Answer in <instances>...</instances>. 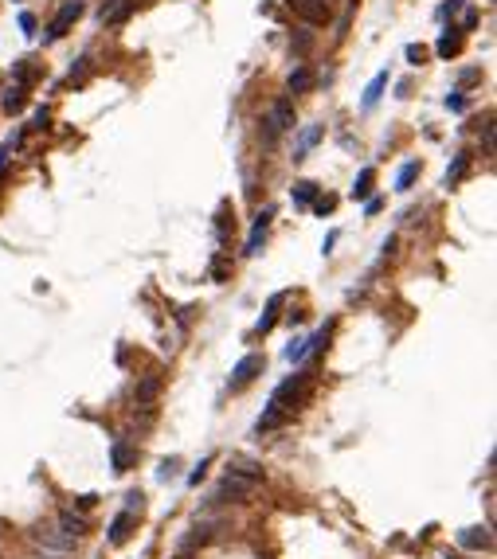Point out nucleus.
<instances>
[{
    "label": "nucleus",
    "instance_id": "obj_1",
    "mask_svg": "<svg viewBox=\"0 0 497 559\" xmlns=\"http://www.w3.org/2000/svg\"><path fill=\"white\" fill-rule=\"evenodd\" d=\"M255 485L259 481L243 477V473H223V481L216 485V493H212V505H231V500H251L255 497Z\"/></svg>",
    "mask_w": 497,
    "mask_h": 559
},
{
    "label": "nucleus",
    "instance_id": "obj_2",
    "mask_svg": "<svg viewBox=\"0 0 497 559\" xmlns=\"http://www.w3.org/2000/svg\"><path fill=\"white\" fill-rule=\"evenodd\" d=\"M306 388H309V372H302V376H290L282 388H274V395H270V407H279V411H294V403L306 399Z\"/></svg>",
    "mask_w": 497,
    "mask_h": 559
},
{
    "label": "nucleus",
    "instance_id": "obj_3",
    "mask_svg": "<svg viewBox=\"0 0 497 559\" xmlns=\"http://www.w3.org/2000/svg\"><path fill=\"white\" fill-rule=\"evenodd\" d=\"M262 368H267V360H262L259 352H247V356L231 368V388H235V391L247 388L251 380H259V376H262Z\"/></svg>",
    "mask_w": 497,
    "mask_h": 559
},
{
    "label": "nucleus",
    "instance_id": "obj_4",
    "mask_svg": "<svg viewBox=\"0 0 497 559\" xmlns=\"http://www.w3.org/2000/svg\"><path fill=\"white\" fill-rule=\"evenodd\" d=\"M262 125H267V141H274L279 133H286L290 125H294V106H290L286 98H279L274 106H270V114H267Z\"/></svg>",
    "mask_w": 497,
    "mask_h": 559
},
{
    "label": "nucleus",
    "instance_id": "obj_5",
    "mask_svg": "<svg viewBox=\"0 0 497 559\" xmlns=\"http://www.w3.org/2000/svg\"><path fill=\"white\" fill-rule=\"evenodd\" d=\"M82 16V0H63V8H59V16L51 20V28H47V40H63L71 31V24Z\"/></svg>",
    "mask_w": 497,
    "mask_h": 559
},
{
    "label": "nucleus",
    "instance_id": "obj_6",
    "mask_svg": "<svg viewBox=\"0 0 497 559\" xmlns=\"http://www.w3.org/2000/svg\"><path fill=\"white\" fill-rule=\"evenodd\" d=\"M133 461H138V446H130L126 438H118L114 446H110V466H114V473L133 470Z\"/></svg>",
    "mask_w": 497,
    "mask_h": 559
},
{
    "label": "nucleus",
    "instance_id": "obj_7",
    "mask_svg": "<svg viewBox=\"0 0 497 559\" xmlns=\"http://www.w3.org/2000/svg\"><path fill=\"white\" fill-rule=\"evenodd\" d=\"M294 12H298L306 24H313V28H321V24L329 20V4H325V0H294Z\"/></svg>",
    "mask_w": 497,
    "mask_h": 559
},
{
    "label": "nucleus",
    "instance_id": "obj_8",
    "mask_svg": "<svg viewBox=\"0 0 497 559\" xmlns=\"http://www.w3.org/2000/svg\"><path fill=\"white\" fill-rule=\"evenodd\" d=\"M270 215H274V211H259V215H255V223H251V235H247V254H259L262 250V239H267V231H270Z\"/></svg>",
    "mask_w": 497,
    "mask_h": 559
},
{
    "label": "nucleus",
    "instance_id": "obj_9",
    "mask_svg": "<svg viewBox=\"0 0 497 559\" xmlns=\"http://www.w3.org/2000/svg\"><path fill=\"white\" fill-rule=\"evenodd\" d=\"M138 528V516L133 512H118V516L110 520V544H126Z\"/></svg>",
    "mask_w": 497,
    "mask_h": 559
},
{
    "label": "nucleus",
    "instance_id": "obj_10",
    "mask_svg": "<svg viewBox=\"0 0 497 559\" xmlns=\"http://www.w3.org/2000/svg\"><path fill=\"white\" fill-rule=\"evenodd\" d=\"M286 298H290V293H274V298L267 301V313H262L259 325H255V337H262V332H270L274 325H279V309L286 305Z\"/></svg>",
    "mask_w": 497,
    "mask_h": 559
},
{
    "label": "nucleus",
    "instance_id": "obj_11",
    "mask_svg": "<svg viewBox=\"0 0 497 559\" xmlns=\"http://www.w3.org/2000/svg\"><path fill=\"white\" fill-rule=\"evenodd\" d=\"M458 544L466 551H486L494 544V536H489V528H462L458 532Z\"/></svg>",
    "mask_w": 497,
    "mask_h": 559
},
{
    "label": "nucleus",
    "instance_id": "obj_12",
    "mask_svg": "<svg viewBox=\"0 0 497 559\" xmlns=\"http://www.w3.org/2000/svg\"><path fill=\"white\" fill-rule=\"evenodd\" d=\"M438 55H443V59H450V55H458V51H462V28H454V24H450L447 31H443V36H438Z\"/></svg>",
    "mask_w": 497,
    "mask_h": 559
},
{
    "label": "nucleus",
    "instance_id": "obj_13",
    "mask_svg": "<svg viewBox=\"0 0 497 559\" xmlns=\"http://www.w3.org/2000/svg\"><path fill=\"white\" fill-rule=\"evenodd\" d=\"M313 82H318V79H313V70H309V67H298V70H290L286 90H290V94H306V90L313 86Z\"/></svg>",
    "mask_w": 497,
    "mask_h": 559
},
{
    "label": "nucleus",
    "instance_id": "obj_14",
    "mask_svg": "<svg viewBox=\"0 0 497 559\" xmlns=\"http://www.w3.org/2000/svg\"><path fill=\"white\" fill-rule=\"evenodd\" d=\"M0 106H4V114H20L24 106H28V90H24L20 82H16V86H8V90H4V102H0Z\"/></svg>",
    "mask_w": 497,
    "mask_h": 559
},
{
    "label": "nucleus",
    "instance_id": "obj_15",
    "mask_svg": "<svg viewBox=\"0 0 497 559\" xmlns=\"http://www.w3.org/2000/svg\"><path fill=\"white\" fill-rule=\"evenodd\" d=\"M157 395H161V376H145V380L133 388V399L138 403H153Z\"/></svg>",
    "mask_w": 497,
    "mask_h": 559
},
{
    "label": "nucleus",
    "instance_id": "obj_16",
    "mask_svg": "<svg viewBox=\"0 0 497 559\" xmlns=\"http://www.w3.org/2000/svg\"><path fill=\"white\" fill-rule=\"evenodd\" d=\"M384 86H388V70H380L376 79L368 82V90H364V102H360V106H364V110H372V106L380 102V94H384Z\"/></svg>",
    "mask_w": 497,
    "mask_h": 559
},
{
    "label": "nucleus",
    "instance_id": "obj_17",
    "mask_svg": "<svg viewBox=\"0 0 497 559\" xmlns=\"http://www.w3.org/2000/svg\"><path fill=\"white\" fill-rule=\"evenodd\" d=\"M372 184H376V172L364 169L357 176V184H353V192H348V200H368V196H372Z\"/></svg>",
    "mask_w": 497,
    "mask_h": 559
},
{
    "label": "nucleus",
    "instance_id": "obj_18",
    "mask_svg": "<svg viewBox=\"0 0 497 559\" xmlns=\"http://www.w3.org/2000/svg\"><path fill=\"white\" fill-rule=\"evenodd\" d=\"M419 169H423V164H419V160H408V164H403V169L396 172V192H408L411 184H415Z\"/></svg>",
    "mask_w": 497,
    "mask_h": 559
},
{
    "label": "nucleus",
    "instance_id": "obj_19",
    "mask_svg": "<svg viewBox=\"0 0 497 559\" xmlns=\"http://www.w3.org/2000/svg\"><path fill=\"white\" fill-rule=\"evenodd\" d=\"M321 133H325V125H309V130L302 133V141H298V153H294V160H298V157H306V153H309V149H313V145L321 141Z\"/></svg>",
    "mask_w": 497,
    "mask_h": 559
},
{
    "label": "nucleus",
    "instance_id": "obj_20",
    "mask_svg": "<svg viewBox=\"0 0 497 559\" xmlns=\"http://www.w3.org/2000/svg\"><path fill=\"white\" fill-rule=\"evenodd\" d=\"M59 528L67 532L71 539H75V536H82V532H87V516H75V512H63V516H59Z\"/></svg>",
    "mask_w": 497,
    "mask_h": 559
},
{
    "label": "nucleus",
    "instance_id": "obj_21",
    "mask_svg": "<svg viewBox=\"0 0 497 559\" xmlns=\"http://www.w3.org/2000/svg\"><path fill=\"white\" fill-rule=\"evenodd\" d=\"M313 196H318V184H313V180H298V184H294V204L306 208V204H313Z\"/></svg>",
    "mask_w": 497,
    "mask_h": 559
},
{
    "label": "nucleus",
    "instance_id": "obj_22",
    "mask_svg": "<svg viewBox=\"0 0 497 559\" xmlns=\"http://www.w3.org/2000/svg\"><path fill=\"white\" fill-rule=\"evenodd\" d=\"M466 169H470V153H458L454 164L447 169V184H458V180L466 176Z\"/></svg>",
    "mask_w": 497,
    "mask_h": 559
},
{
    "label": "nucleus",
    "instance_id": "obj_23",
    "mask_svg": "<svg viewBox=\"0 0 497 559\" xmlns=\"http://www.w3.org/2000/svg\"><path fill=\"white\" fill-rule=\"evenodd\" d=\"M333 208H337V200H333V196H313V211H318V215H329Z\"/></svg>",
    "mask_w": 497,
    "mask_h": 559
},
{
    "label": "nucleus",
    "instance_id": "obj_24",
    "mask_svg": "<svg viewBox=\"0 0 497 559\" xmlns=\"http://www.w3.org/2000/svg\"><path fill=\"white\" fill-rule=\"evenodd\" d=\"M447 110H454V114L466 110V98H462V90H450V94H447Z\"/></svg>",
    "mask_w": 497,
    "mask_h": 559
},
{
    "label": "nucleus",
    "instance_id": "obj_25",
    "mask_svg": "<svg viewBox=\"0 0 497 559\" xmlns=\"http://www.w3.org/2000/svg\"><path fill=\"white\" fill-rule=\"evenodd\" d=\"M408 59L415 63V67H423V63H427V47H423V43H411V47H408Z\"/></svg>",
    "mask_w": 497,
    "mask_h": 559
},
{
    "label": "nucleus",
    "instance_id": "obj_26",
    "mask_svg": "<svg viewBox=\"0 0 497 559\" xmlns=\"http://www.w3.org/2000/svg\"><path fill=\"white\" fill-rule=\"evenodd\" d=\"M141 500H145V497H141L138 489H130V493H126V512H141Z\"/></svg>",
    "mask_w": 497,
    "mask_h": 559
},
{
    "label": "nucleus",
    "instance_id": "obj_27",
    "mask_svg": "<svg viewBox=\"0 0 497 559\" xmlns=\"http://www.w3.org/2000/svg\"><path fill=\"white\" fill-rule=\"evenodd\" d=\"M204 473H208V458H200V466L188 473V485H200V481H204Z\"/></svg>",
    "mask_w": 497,
    "mask_h": 559
},
{
    "label": "nucleus",
    "instance_id": "obj_28",
    "mask_svg": "<svg viewBox=\"0 0 497 559\" xmlns=\"http://www.w3.org/2000/svg\"><path fill=\"white\" fill-rule=\"evenodd\" d=\"M223 278H228V262L216 259V262H212V282H223Z\"/></svg>",
    "mask_w": 497,
    "mask_h": 559
},
{
    "label": "nucleus",
    "instance_id": "obj_29",
    "mask_svg": "<svg viewBox=\"0 0 497 559\" xmlns=\"http://www.w3.org/2000/svg\"><path fill=\"white\" fill-rule=\"evenodd\" d=\"M172 473H177V458H169V461H161V470H157V477H161V481H169Z\"/></svg>",
    "mask_w": 497,
    "mask_h": 559
},
{
    "label": "nucleus",
    "instance_id": "obj_30",
    "mask_svg": "<svg viewBox=\"0 0 497 559\" xmlns=\"http://www.w3.org/2000/svg\"><path fill=\"white\" fill-rule=\"evenodd\" d=\"M20 28H24V36H36V16L31 12H20Z\"/></svg>",
    "mask_w": 497,
    "mask_h": 559
},
{
    "label": "nucleus",
    "instance_id": "obj_31",
    "mask_svg": "<svg viewBox=\"0 0 497 559\" xmlns=\"http://www.w3.org/2000/svg\"><path fill=\"white\" fill-rule=\"evenodd\" d=\"M47 121H51L47 110H36V118H31V130H47Z\"/></svg>",
    "mask_w": 497,
    "mask_h": 559
},
{
    "label": "nucleus",
    "instance_id": "obj_32",
    "mask_svg": "<svg viewBox=\"0 0 497 559\" xmlns=\"http://www.w3.org/2000/svg\"><path fill=\"white\" fill-rule=\"evenodd\" d=\"M462 28H466V31L477 28V12H474V8H466V16H462Z\"/></svg>",
    "mask_w": 497,
    "mask_h": 559
},
{
    "label": "nucleus",
    "instance_id": "obj_33",
    "mask_svg": "<svg viewBox=\"0 0 497 559\" xmlns=\"http://www.w3.org/2000/svg\"><path fill=\"white\" fill-rule=\"evenodd\" d=\"M458 4H462V0H447V4L438 8V16H443V20H447V16H454V12H458Z\"/></svg>",
    "mask_w": 497,
    "mask_h": 559
},
{
    "label": "nucleus",
    "instance_id": "obj_34",
    "mask_svg": "<svg viewBox=\"0 0 497 559\" xmlns=\"http://www.w3.org/2000/svg\"><path fill=\"white\" fill-rule=\"evenodd\" d=\"M333 247H337V231H329V235H325V243H321V250H325V254H329Z\"/></svg>",
    "mask_w": 497,
    "mask_h": 559
},
{
    "label": "nucleus",
    "instance_id": "obj_35",
    "mask_svg": "<svg viewBox=\"0 0 497 559\" xmlns=\"http://www.w3.org/2000/svg\"><path fill=\"white\" fill-rule=\"evenodd\" d=\"M477 79H482V75H477L474 67H470V70H462V86H470V82H477Z\"/></svg>",
    "mask_w": 497,
    "mask_h": 559
},
{
    "label": "nucleus",
    "instance_id": "obj_36",
    "mask_svg": "<svg viewBox=\"0 0 497 559\" xmlns=\"http://www.w3.org/2000/svg\"><path fill=\"white\" fill-rule=\"evenodd\" d=\"M36 559H67V551H36Z\"/></svg>",
    "mask_w": 497,
    "mask_h": 559
},
{
    "label": "nucleus",
    "instance_id": "obj_37",
    "mask_svg": "<svg viewBox=\"0 0 497 559\" xmlns=\"http://www.w3.org/2000/svg\"><path fill=\"white\" fill-rule=\"evenodd\" d=\"M380 208H384V200H376V196H368V215H376Z\"/></svg>",
    "mask_w": 497,
    "mask_h": 559
},
{
    "label": "nucleus",
    "instance_id": "obj_38",
    "mask_svg": "<svg viewBox=\"0 0 497 559\" xmlns=\"http://www.w3.org/2000/svg\"><path fill=\"white\" fill-rule=\"evenodd\" d=\"M4 157H8V149H0V164H4Z\"/></svg>",
    "mask_w": 497,
    "mask_h": 559
}]
</instances>
